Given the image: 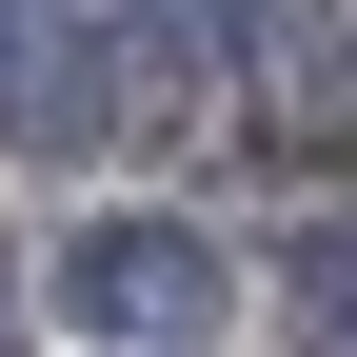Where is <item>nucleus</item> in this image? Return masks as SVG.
Returning a JSON list of instances; mask_svg holds the SVG:
<instances>
[{
    "label": "nucleus",
    "mask_w": 357,
    "mask_h": 357,
    "mask_svg": "<svg viewBox=\"0 0 357 357\" xmlns=\"http://www.w3.org/2000/svg\"><path fill=\"white\" fill-rule=\"evenodd\" d=\"M298 318L357 337V218H318V238H298Z\"/></svg>",
    "instance_id": "7ed1b4c3"
},
{
    "label": "nucleus",
    "mask_w": 357,
    "mask_h": 357,
    "mask_svg": "<svg viewBox=\"0 0 357 357\" xmlns=\"http://www.w3.org/2000/svg\"><path fill=\"white\" fill-rule=\"evenodd\" d=\"M0 318H20V278H0Z\"/></svg>",
    "instance_id": "20e7f679"
},
{
    "label": "nucleus",
    "mask_w": 357,
    "mask_h": 357,
    "mask_svg": "<svg viewBox=\"0 0 357 357\" xmlns=\"http://www.w3.org/2000/svg\"><path fill=\"white\" fill-rule=\"evenodd\" d=\"M60 298H79V318H100V337H218V298H238V278H218V238H199V218H100V238H79L60 258Z\"/></svg>",
    "instance_id": "f03ea898"
},
{
    "label": "nucleus",
    "mask_w": 357,
    "mask_h": 357,
    "mask_svg": "<svg viewBox=\"0 0 357 357\" xmlns=\"http://www.w3.org/2000/svg\"><path fill=\"white\" fill-rule=\"evenodd\" d=\"M218 119L258 159L337 178L357 159V40H337V0H218Z\"/></svg>",
    "instance_id": "f257e3e1"
}]
</instances>
